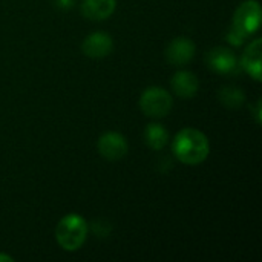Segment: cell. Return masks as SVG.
Masks as SVG:
<instances>
[{
	"label": "cell",
	"instance_id": "cell-1",
	"mask_svg": "<svg viewBox=\"0 0 262 262\" xmlns=\"http://www.w3.org/2000/svg\"><path fill=\"white\" fill-rule=\"evenodd\" d=\"M172 152L183 164L198 166L207 160L210 154V143L201 130L195 127H184L175 135Z\"/></svg>",
	"mask_w": 262,
	"mask_h": 262
},
{
	"label": "cell",
	"instance_id": "cell-2",
	"mask_svg": "<svg viewBox=\"0 0 262 262\" xmlns=\"http://www.w3.org/2000/svg\"><path fill=\"white\" fill-rule=\"evenodd\" d=\"M88 223L77 213L63 216L55 227V239L66 252L78 250L88 238Z\"/></svg>",
	"mask_w": 262,
	"mask_h": 262
},
{
	"label": "cell",
	"instance_id": "cell-3",
	"mask_svg": "<svg viewBox=\"0 0 262 262\" xmlns=\"http://www.w3.org/2000/svg\"><path fill=\"white\" fill-rule=\"evenodd\" d=\"M173 106L172 95L160 88V86H149L143 91L140 97V109L144 115L150 118H163L169 115Z\"/></svg>",
	"mask_w": 262,
	"mask_h": 262
},
{
	"label": "cell",
	"instance_id": "cell-4",
	"mask_svg": "<svg viewBox=\"0 0 262 262\" xmlns=\"http://www.w3.org/2000/svg\"><path fill=\"white\" fill-rule=\"evenodd\" d=\"M261 17L262 11L259 2L258 0H246L236 8V11L233 14L232 28L247 38V37L253 35L255 32H258V29L261 26Z\"/></svg>",
	"mask_w": 262,
	"mask_h": 262
},
{
	"label": "cell",
	"instance_id": "cell-5",
	"mask_svg": "<svg viewBox=\"0 0 262 262\" xmlns=\"http://www.w3.org/2000/svg\"><path fill=\"white\" fill-rule=\"evenodd\" d=\"M206 61L212 71L223 74V75H233L239 69L235 52L224 46H216L210 49L206 55Z\"/></svg>",
	"mask_w": 262,
	"mask_h": 262
},
{
	"label": "cell",
	"instance_id": "cell-6",
	"mask_svg": "<svg viewBox=\"0 0 262 262\" xmlns=\"http://www.w3.org/2000/svg\"><path fill=\"white\" fill-rule=\"evenodd\" d=\"M97 147H98L100 155L103 158L109 160V161L121 160L129 150V144H127L126 138L118 132H106V134H103L98 138Z\"/></svg>",
	"mask_w": 262,
	"mask_h": 262
},
{
	"label": "cell",
	"instance_id": "cell-7",
	"mask_svg": "<svg viewBox=\"0 0 262 262\" xmlns=\"http://www.w3.org/2000/svg\"><path fill=\"white\" fill-rule=\"evenodd\" d=\"M195 52L196 46L193 40L187 37H177L169 43L166 49V58L173 66H184L193 60Z\"/></svg>",
	"mask_w": 262,
	"mask_h": 262
},
{
	"label": "cell",
	"instance_id": "cell-8",
	"mask_svg": "<svg viewBox=\"0 0 262 262\" xmlns=\"http://www.w3.org/2000/svg\"><path fill=\"white\" fill-rule=\"evenodd\" d=\"M112 49L114 40L106 32H92L81 43V51L89 58H104L112 52Z\"/></svg>",
	"mask_w": 262,
	"mask_h": 262
},
{
	"label": "cell",
	"instance_id": "cell-9",
	"mask_svg": "<svg viewBox=\"0 0 262 262\" xmlns=\"http://www.w3.org/2000/svg\"><path fill=\"white\" fill-rule=\"evenodd\" d=\"M262 64V40L255 38L244 51L241 57V68L256 81H261Z\"/></svg>",
	"mask_w": 262,
	"mask_h": 262
},
{
	"label": "cell",
	"instance_id": "cell-10",
	"mask_svg": "<svg viewBox=\"0 0 262 262\" xmlns=\"http://www.w3.org/2000/svg\"><path fill=\"white\" fill-rule=\"evenodd\" d=\"M170 86L173 92L181 98H192L198 94L200 81L196 75L190 71H178L173 74L170 80Z\"/></svg>",
	"mask_w": 262,
	"mask_h": 262
},
{
	"label": "cell",
	"instance_id": "cell-11",
	"mask_svg": "<svg viewBox=\"0 0 262 262\" xmlns=\"http://www.w3.org/2000/svg\"><path fill=\"white\" fill-rule=\"evenodd\" d=\"M117 9V0H83L81 12L88 20L101 21L109 18Z\"/></svg>",
	"mask_w": 262,
	"mask_h": 262
},
{
	"label": "cell",
	"instance_id": "cell-12",
	"mask_svg": "<svg viewBox=\"0 0 262 262\" xmlns=\"http://www.w3.org/2000/svg\"><path fill=\"white\" fill-rule=\"evenodd\" d=\"M144 141L154 150H161L169 141V132L158 123H150L144 129Z\"/></svg>",
	"mask_w": 262,
	"mask_h": 262
},
{
	"label": "cell",
	"instance_id": "cell-13",
	"mask_svg": "<svg viewBox=\"0 0 262 262\" xmlns=\"http://www.w3.org/2000/svg\"><path fill=\"white\" fill-rule=\"evenodd\" d=\"M218 97H220V101H221L226 107H230V109L241 107V106L244 104V101H246V95H244L243 89L235 88V86L221 88Z\"/></svg>",
	"mask_w": 262,
	"mask_h": 262
},
{
	"label": "cell",
	"instance_id": "cell-14",
	"mask_svg": "<svg viewBox=\"0 0 262 262\" xmlns=\"http://www.w3.org/2000/svg\"><path fill=\"white\" fill-rule=\"evenodd\" d=\"M227 40H229L232 45H235V46H241L243 41L246 40V37L241 35L239 32H236L233 28H230V31H229V34H227Z\"/></svg>",
	"mask_w": 262,
	"mask_h": 262
},
{
	"label": "cell",
	"instance_id": "cell-15",
	"mask_svg": "<svg viewBox=\"0 0 262 262\" xmlns=\"http://www.w3.org/2000/svg\"><path fill=\"white\" fill-rule=\"evenodd\" d=\"M256 121H258V124H261V100L256 104Z\"/></svg>",
	"mask_w": 262,
	"mask_h": 262
},
{
	"label": "cell",
	"instance_id": "cell-16",
	"mask_svg": "<svg viewBox=\"0 0 262 262\" xmlns=\"http://www.w3.org/2000/svg\"><path fill=\"white\" fill-rule=\"evenodd\" d=\"M12 261H14V258L8 256V255H5V253H0V262H12Z\"/></svg>",
	"mask_w": 262,
	"mask_h": 262
}]
</instances>
